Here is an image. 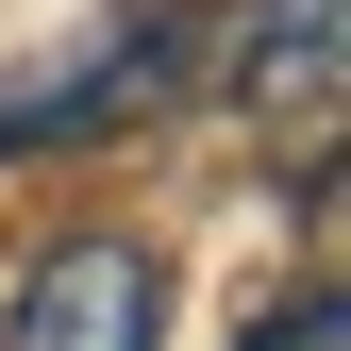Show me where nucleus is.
Returning a JSON list of instances; mask_svg holds the SVG:
<instances>
[{
  "label": "nucleus",
  "instance_id": "3",
  "mask_svg": "<svg viewBox=\"0 0 351 351\" xmlns=\"http://www.w3.org/2000/svg\"><path fill=\"white\" fill-rule=\"evenodd\" d=\"M335 84H351V0H268L234 34V101L251 134L301 151V217H335Z\"/></svg>",
  "mask_w": 351,
  "mask_h": 351
},
{
  "label": "nucleus",
  "instance_id": "2",
  "mask_svg": "<svg viewBox=\"0 0 351 351\" xmlns=\"http://www.w3.org/2000/svg\"><path fill=\"white\" fill-rule=\"evenodd\" d=\"M0 351H167V251L134 234H51L0 301Z\"/></svg>",
  "mask_w": 351,
  "mask_h": 351
},
{
  "label": "nucleus",
  "instance_id": "4",
  "mask_svg": "<svg viewBox=\"0 0 351 351\" xmlns=\"http://www.w3.org/2000/svg\"><path fill=\"white\" fill-rule=\"evenodd\" d=\"M234 351H351V318H335V285H301V301H285V318H251Z\"/></svg>",
  "mask_w": 351,
  "mask_h": 351
},
{
  "label": "nucleus",
  "instance_id": "1",
  "mask_svg": "<svg viewBox=\"0 0 351 351\" xmlns=\"http://www.w3.org/2000/svg\"><path fill=\"white\" fill-rule=\"evenodd\" d=\"M167 67H184V0H117L84 51H51V84H0V151H84V134H117V117L167 101Z\"/></svg>",
  "mask_w": 351,
  "mask_h": 351
}]
</instances>
